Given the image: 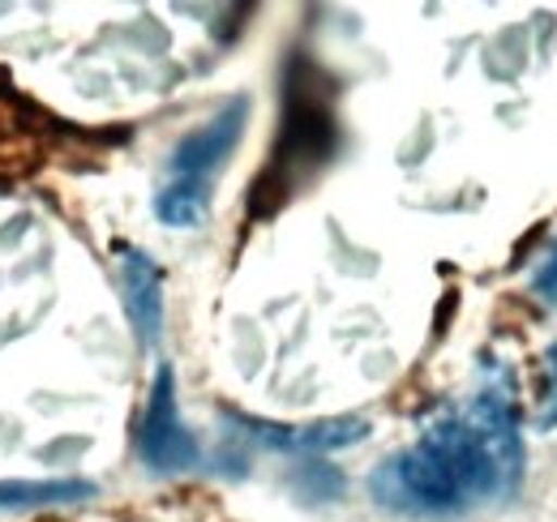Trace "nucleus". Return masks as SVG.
<instances>
[{"mask_svg":"<svg viewBox=\"0 0 557 522\" xmlns=\"http://www.w3.org/2000/svg\"><path fill=\"white\" fill-rule=\"evenodd\" d=\"M528 450L519 428L515 377L485 364V382L455 407H442L412 446L373 467L369 497L404 519L450 522L497 501L523 484Z\"/></svg>","mask_w":557,"mask_h":522,"instance_id":"1","label":"nucleus"},{"mask_svg":"<svg viewBox=\"0 0 557 522\" xmlns=\"http://www.w3.org/2000/svg\"><path fill=\"white\" fill-rule=\"evenodd\" d=\"M138 455L154 475H181V471L198 467V458H202L198 437L181 420L172 364H159V373H154V386H150L146 415H141L138 428Z\"/></svg>","mask_w":557,"mask_h":522,"instance_id":"2","label":"nucleus"},{"mask_svg":"<svg viewBox=\"0 0 557 522\" xmlns=\"http://www.w3.org/2000/svg\"><path fill=\"white\" fill-rule=\"evenodd\" d=\"M227 420L236 424L240 437L258 442L262 450H278V455H335L369 437V420L360 415H335V420H313V424H271V420L227 411Z\"/></svg>","mask_w":557,"mask_h":522,"instance_id":"3","label":"nucleus"},{"mask_svg":"<svg viewBox=\"0 0 557 522\" xmlns=\"http://www.w3.org/2000/svg\"><path fill=\"white\" fill-rule=\"evenodd\" d=\"M245 121H249V99H232L219 116H210L202 129L185 133L168 159L172 181H198L210 185V176L232 159V150L245 137Z\"/></svg>","mask_w":557,"mask_h":522,"instance_id":"4","label":"nucleus"},{"mask_svg":"<svg viewBox=\"0 0 557 522\" xmlns=\"http://www.w3.org/2000/svg\"><path fill=\"white\" fill-rule=\"evenodd\" d=\"M121 258V287H125V313L134 322L141 347H154L163 334V270L134 245L116 249Z\"/></svg>","mask_w":557,"mask_h":522,"instance_id":"5","label":"nucleus"},{"mask_svg":"<svg viewBox=\"0 0 557 522\" xmlns=\"http://www.w3.org/2000/svg\"><path fill=\"white\" fill-rule=\"evenodd\" d=\"M99 488L90 480H0V510H44L90 501Z\"/></svg>","mask_w":557,"mask_h":522,"instance_id":"6","label":"nucleus"},{"mask_svg":"<svg viewBox=\"0 0 557 522\" xmlns=\"http://www.w3.org/2000/svg\"><path fill=\"white\" fill-rule=\"evenodd\" d=\"M210 210V185L198 181H168L159 194H154V214L168 223V227H198Z\"/></svg>","mask_w":557,"mask_h":522,"instance_id":"7","label":"nucleus"},{"mask_svg":"<svg viewBox=\"0 0 557 522\" xmlns=\"http://www.w3.org/2000/svg\"><path fill=\"white\" fill-rule=\"evenodd\" d=\"M545 373H549V394H545V402L536 411V424L541 428H557V343L545 351Z\"/></svg>","mask_w":557,"mask_h":522,"instance_id":"8","label":"nucleus"},{"mask_svg":"<svg viewBox=\"0 0 557 522\" xmlns=\"http://www.w3.org/2000/svg\"><path fill=\"white\" fill-rule=\"evenodd\" d=\"M532 287H536V296L545 300V304H557V245L545 253V261L536 265V274H532Z\"/></svg>","mask_w":557,"mask_h":522,"instance_id":"9","label":"nucleus"}]
</instances>
